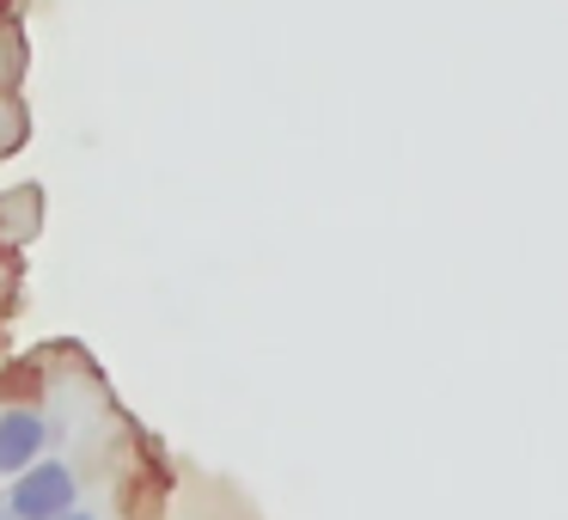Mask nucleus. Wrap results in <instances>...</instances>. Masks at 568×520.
Segmentation results:
<instances>
[{
	"label": "nucleus",
	"instance_id": "1",
	"mask_svg": "<svg viewBox=\"0 0 568 520\" xmlns=\"http://www.w3.org/2000/svg\"><path fill=\"white\" fill-rule=\"evenodd\" d=\"M80 496V478L68 459H31L26 471L13 478V490H7V514L13 520H62L68 508H74Z\"/></svg>",
	"mask_w": 568,
	"mask_h": 520
},
{
	"label": "nucleus",
	"instance_id": "2",
	"mask_svg": "<svg viewBox=\"0 0 568 520\" xmlns=\"http://www.w3.org/2000/svg\"><path fill=\"white\" fill-rule=\"evenodd\" d=\"M43 434H50V422H43L31 404H7V410H0V471H7V478L26 471L31 459L43 453Z\"/></svg>",
	"mask_w": 568,
	"mask_h": 520
},
{
	"label": "nucleus",
	"instance_id": "3",
	"mask_svg": "<svg viewBox=\"0 0 568 520\" xmlns=\"http://www.w3.org/2000/svg\"><path fill=\"white\" fill-rule=\"evenodd\" d=\"M62 520H99V514H80V508H68V514Z\"/></svg>",
	"mask_w": 568,
	"mask_h": 520
},
{
	"label": "nucleus",
	"instance_id": "4",
	"mask_svg": "<svg viewBox=\"0 0 568 520\" xmlns=\"http://www.w3.org/2000/svg\"><path fill=\"white\" fill-rule=\"evenodd\" d=\"M7 7H13V0H0V19H7Z\"/></svg>",
	"mask_w": 568,
	"mask_h": 520
},
{
	"label": "nucleus",
	"instance_id": "5",
	"mask_svg": "<svg viewBox=\"0 0 568 520\" xmlns=\"http://www.w3.org/2000/svg\"><path fill=\"white\" fill-rule=\"evenodd\" d=\"M0 520H13V514H7V508H0Z\"/></svg>",
	"mask_w": 568,
	"mask_h": 520
}]
</instances>
